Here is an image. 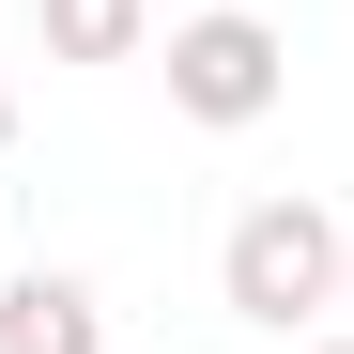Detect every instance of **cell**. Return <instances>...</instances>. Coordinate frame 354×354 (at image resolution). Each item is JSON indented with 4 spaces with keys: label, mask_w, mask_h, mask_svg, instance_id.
Wrapping results in <instances>:
<instances>
[{
    "label": "cell",
    "mask_w": 354,
    "mask_h": 354,
    "mask_svg": "<svg viewBox=\"0 0 354 354\" xmlns=\"http://www.w3.org/2000/svg\"><path fill=\"white\" fill-rule=\"evenodd\" d=\"M216 292H231L262 339H308L324 308H354L339 216H324V201H247V216H231V247H216Z\"/></svg>",
    "instance_id": "6da1fadb"
},
{
    "label": "cell",
    "mask_w": 354,
    "mask_h": 354,
    "mask_svg": "<svg viewBox=\"0 0 354 354\" xmlns=\"http://www.w3.org/2000/svg\"><path fill=\"white\" fill-rule=\"evenodd\" d=\"M292 93V46L262 31V0H216V16H185L169 31V108H185V124H262V108Z\"/></svg>",
    "instance_id": "7a4b0ae2"
},
{
    "label": "cell",
    "mask_w": 354,
    "mask_h": 354,
    "mask_svg": "<svg viewBox=\"0 0 354 354\" xmlns=\"http://www.w3.org/2000/svg\"><path fill=\"white\" fill-rule=\"evenodd\" d=\"M0 354H108V292L62 277V262L0 277Z\"/></svg>",
    "instance_id": "3957f363"
},
{
    "label": "cell",
    "mask_w": 354,
    "mask_h": 354,
    "mask_svg": "<svg viewBox=\"0 0 354 354\" xmlns=\"http://www.w3.org/2000/svg\"><path fill=\"white\" fill-rule=\"evenodd\" d=\"M46 16V62H139L154 46V0H31Z\"/></svg>",
    "instance_id": "277c9868"
},
{
    "label": "cell",
    "mask_w": 354,
    "mask_h": 354,
    "mask_svg": "<svg viewBox=\"0 0 354 354\" xmlns=\"http://www.w3.org/2000/svg\"><path fill=\"white\" fill-rule=\"evenodd\" d=\"M0 154H16V93H0Z\"/></svg>",
    "instance_id": "5b68a950"
},
{
    "label": "cell",
    "mask_w": 354,
    "mask_h": 354,
    "mask_svg": "<svg viewBox=\"0 0 354 354\" xmlns=\"http://www.w3.org/2000/svg\"><path fill=\"white\" fill-rule=\"evenodd\" d=\"M339 277H354V216H339Z\"/></svg>",
    "instance_id": "8992f818"
},
{
    "label": "cell",
    "mask_w": 354,
    "mask_h": 354,
    "mask_svg": "<svg viewBox=\"0 0 354 354\" xmlns=\"http://www.w3.org/2000/svg\"><path fill=\"white\" fill-rule=\"evenodd\" d=\"M292 354H354V339H292Z\"/></svg>",
    "instance_id": "52a82bcc"
}]
</instances>
